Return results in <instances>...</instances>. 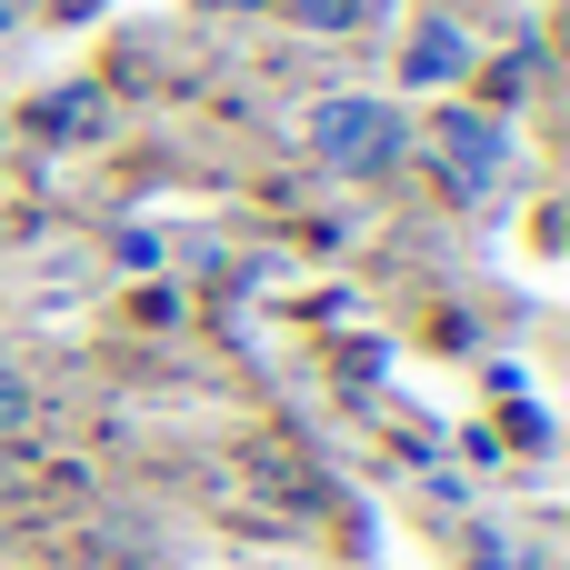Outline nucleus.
Masks as SVG:
<instances>
[{"instance_id":"nucleus-1","label":"nucleus","mask_w":570,"mask_h":570,"mask_svg":"<svg viewBox=\"0 0 570 570\" xmlns=\"http://www.w3.org/2000/svg\"><path fill=\"white\" fill-rule=\"evenodd\" d=\"M311 150H321V170H341V180H381V170L411 150V120H401L391 100H371V90H331V100L311 110Z\"/></svg>"},{"instance_id":"nucleus-2","label":"nucleus","mask_w":570,"mask_h":570,"mask_svg":"<svg viewBox=\"0 0 570 570\" xmlns=\"http://www.w3.org/2000/svg\"><path fill=\"white\" fill-rule=\"evenodd\" d=\"M461 70H471V30H461L451 10H421V20L401 30V80L441 90V80H461Z\"/></svg>"},{"instance_id":"nucleus-3","label":"nucleus","mask_w":570,"mask_h":570,"mask_svg":"<svg viewBox=\"0 0 570 570\" xmlns=\"http://www.w3.org/2000/svg\"><path fill=\"white\" fill-rule=\"evenodd\" d=\"M441 160H451V190H461V200H481V190L501 180V160H511V150H501V120L451 110V120H441Z\"/></svg>"},{"instance_id":"nucleus-4","label":"nucleus","mask_w":570,"mask_h":570,"mask_svg":"<svg viewBox=\"0 0 570 570\" xmlns=\"http://www.w3.org/2000/svg\"><path fill=\"white\" fill-rule=\"evenodd\" d=\"M291 20H311V30H351V20H371L381 0H281Z\"/></svg>"},{"instance_id":"nucleus-5","label":"nucleus","mask_w":570,"mask_h":570,"mask_svg":"<svg viewBox=\"0 0 570 570\" xmlns=\"http://www.w3.org/2000/svg\"><path fill=\"white\" fill-rule=\"evenodd\" d=\"M20 421H30V381H20V371H10V361H0V441H10V431H20Z\"/></svg>"}]
</instances>
